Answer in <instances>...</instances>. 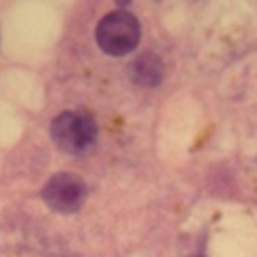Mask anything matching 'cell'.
Instances as JSON below:
<instances>
[{
  "instance_id": "obj_2",
  "label": "cell",
  "mask_w": 257,
  "mask_h": 257,
  "mask_svg": "<svg viewBox=\"0 0 257 257\" xmlns=\"http://www.w3.org/2000/svg\"><path fill=\"white\" fill-rule=\"evenodd\" d=\"M97 45L111 57H122L138 48L140 43V23L128 12H111L97 23Z\"/></svg>"
},
{
  "instance_id": "obj_1",
  "label": "cell",
  "mask_w": 257,
  "mask_h": 257,
  "mask_svg": "<svg viewBox=\"0 0 257 257\" xmlns=\"http://www.w3.org/2000/svg\"><path fill=\"white\" fill-rule=\"evenodd\" d=\"M50 136L66 154H84L97 140V122L86 111H66L52 120Z\"/></svg>"
},
{
  "instance_id": "obj_3",
  "label": "cell",
  "mask_w": 257,
  "mask_h": 257,
  "mask_svg": "<svg viewBox=\"0 0 257 257\" xmlns=\"http://www.w3.org/2000/svg\"><path fill=\"white\" fill-rule=\"evenodd\" d=\"M43 201L57 212H77L86 201V183L77 174H54L43 187Z\"/></svg>"
},
{
  "instance_id": "obj_4",
  "label": "cell",
  "mask_w": 257,
  "mask_h": 257,
  "mask_svg": "<svg viewBox=\"0 0 257 257\" xmlns=\"http://www.w3.org/2000/svg\"><path fill=\"white\" fill-rule=\"evenodd\" d=\"M131 79H133V84L147 86V88L158 86L163 81V61L154 52L140 54L131 66Z\"/></svg>"
}]
</instances>
